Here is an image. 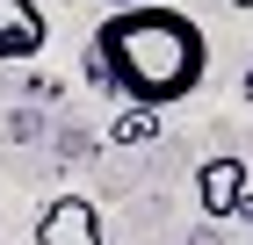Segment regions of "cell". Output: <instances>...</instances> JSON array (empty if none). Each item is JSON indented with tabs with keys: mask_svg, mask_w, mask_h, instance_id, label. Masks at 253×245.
<instances>
[{
	"mask_svg": "<svg viewBox=\"0 0 253 245\" xmlns=\"http://www.w3.org/2000/svg\"><path fill=\"white\" fill-rule=\"evenodd\" d=\"M239 94H246V101H253V72H246V87H239Z\"/></svg>",
	"mask_w": 253,
	"mask_h": 245,
	"instance_id": "52a82bcc",
	"label": "cell"
},
{
	"mask_svg": "<svg viewBox=\"0 0 253 245\" xmlns=\"http://www.w3.org/2000/svg\"><path fill=\"white\" fill-rule=\"evenodd\" d=\"M116 144H159V108H130V115H116Z\"/></svg>",
	"mask_w": 253,
	"mask_h": 245,
	"instance_id": "5b68a950",
	"label": "cell"
},
{
	"mask_svg": "<svg viewBox=\"0 0 253 245\" xmlns=\"http://www.w3.org/2000/svg\"><path fill=\"white\" fill-rule=\"evenodd\" d=\"M210 72V43L181 7L167 0H137V7H109V22L87 43V79L116 87L137 108H174L181 94H195Z\"/></svg>",
	"mask_w": 253,
	"mask_h": 245,
	"instance_id": "6da1fadb",
	"label": "cell"
},
{
	"mask_svg": "<svg viewBox=\"0 0 253 245\" xmlns=\"http://www.w3.org/2000/svg\"><path fill=\"white\" fill-rule=\"evenodd\" d=\"M195 195H203V209H210V216H239V209L253 202V195H246V159H203Z\"/></svg>",
	"mask_w": 253,
	"mask_h": 245,
	"instance_id": "3957f363",
	"label": "cell"
},
{
	"mask_svg": "<svg viewBox=\"0 0 253 245\" xmlns=\"http://www.w3.org/2000/svg\"><path fill=\"white\" fill-rule=\"evenodd\" d=\"M43 7L37 0H0V65H15V58H37L43 51Z\"/></svg>",
	"mask_w": 253,
	"mask_h": 245,
	"instance_id": "277c9868",
	"label": "cell"
},
{
	"mask_svg": "<svg viewBox=\"0 0 253 245\" xmlns=\"http://www.w3.org/2000/svg\"><path fill=\"white\" fill-rule=\"evenodd\" d=\"M101 7H137V0H101Z\"/></svg>",
	"mask_w": 253,
	"mask_h": 245,
	"instance_id": "8992f818",
	"label": "cell"
},
{
	"mask_svg": "<svg viewBox=\"0 0 253 245\" xmlns=\"http://www.w3.org/2000/svg\"><path fill=\"white\" fill-rule=\"evenodd\" d=\"M37 245H101V216L87 195H58L37 209Z\"/></svg>",
	"mask_w": 253,
	"mask_h": 245,
	"instance_id": "7a4b0ae2",
	"label": "cell"
},
{
	"mask_svg": "<svg viewBox=\"0 0 253 245\" xmlns=\"http://www.w3.org/2000/svg\"><path fill=\"white\" fill-rule=\"evenodd\" d=\"M232 7H253V0H232Z\"/></svg>",
	"mask_w": 253,
	"mask_h": 245,
	"instance_id": "ba28073f",
	"label": "cell"
}]
</instances>
